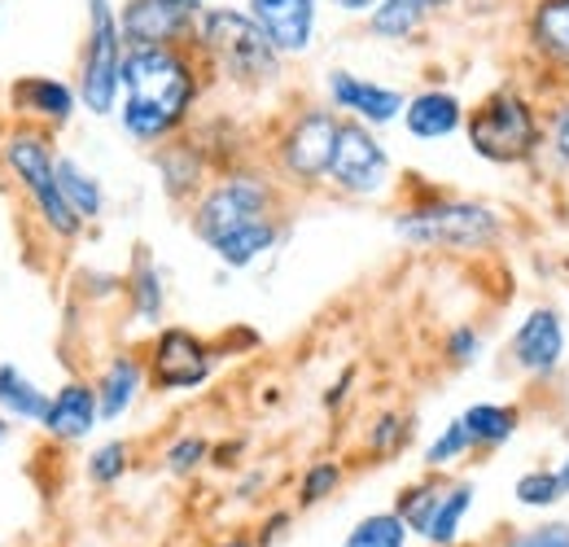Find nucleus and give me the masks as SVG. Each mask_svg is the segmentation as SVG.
<instances>
[{
  "instance_id": "7ed1b4c3",
  "label": "nucleus",
  "mask_w": 569,
  "mask_h": 547,
  "mask_svg": "<svg viewBox=\"0 0 569 547\" xmlns=\"http://www.w3.org/2000/svg\"><path fill=\"white\" fill-rule=\"evenodd\" d=\"M193 44L214 62L219 74H228L241 88H263L281 74V49L272 44V36L250 18V9H202L198 13V31Z\"/></svg>"
},
{
  "instance_id": "6e6552de",
  "label": "nucleus",
  "mask_w": 569,
  "mask_h": 547,
  "mask_svg": "<svg viewBox=\"0 0 569 547\" xmlns=\"http://www.w3.org/2000/svg\"><path fill=\"white\" fill-rule=\"evenodd\" d=\"M338 132H342L338 110H329V106L302 110V115L281 132V140H277L281 171L293 180V185H320V180H329L333 149H338Z\"/></svg>"
},
{
  "instance_id": "c85d7f7f",
  "label": "nucleus",
  "mask_w": 569,
  "mask_h": 547,
  "mask_svg": "<svg viewBox=\"0 0 569 547\" xmlns=\"http://www.w3.org/2000/svg\"><path fill=\"white\" fill-rule=\"evenodd\" d=\"M132 298H137V320H158L162 316V276L144 259L132 276Z\"/></svg>"
},
{
  "instance_id": "c756f323",
  "label": "nucleus",
  "mask_w": 569,
  "mask_h": 547,
  "mask_svg": "<svg viewBox=\"0 0 569 547\" xmlns=\"http://www.w3.org/2000/svg\"><path fill=\"white\" fill-rule=\"evenodd\" d=\"M123 474H128V442H106L88 456V478L97 486H114Z\"/></svg>"
},
{
  "instance_id": "2f4dec72",
  "label": "nucleus",
  "mask_w": 569,
  "mask_h": 547,
  "mask_svg": "<svg viewBox=\"0 0 569 547\" xmlns=\"http://www.w3.org/2000/svg\"><path fill=\"white\" fill-rule=\"evenodd\" d=\"M408 434H412V425H408L403 416L386 411V416H377V425H372L368 442H372V451H377V456H390V451H399V447L408 442Z\"/></svg>"
},
{
  "instance_id": "ddd939ff",
  "label": "nucleus",
  "mask_w": 569,
  "mask_h": 547,
  "mask_svg": "<svg viewBox=\"0 0 569 547\" xmlns=\"http://www.w3.org/2000/svg\"><path fill=\"white\" fill-rule=\"evenodd\" d=\"M250 18L272 36V44L284 58H298L316 40V13L320 0H246Z\"/></svg>"
},
{
  "instance_id": "f704fd0d",
  "label": "nucleus",
  "mask_w": 569,
  "mask_h": 547,
  "mask_svg": "<svg viewBox=\"0 0 569 547\" xmlns=\"http://www.w3.org/2000/svg\"><path fill=\"white\" fill-rule=\"evenodd\" d=\"M508 547H569V521H552V526H539L530 535H521L517 544Z\"/></svg>"
},
{
  "instance_id": "2eb2a0df",
  "label": "nucleus",
  "mask_w": 569,
  "mask_h": 547,
  "mask_svg": "<svg viewBox=\"0 0 569 547\" xmlns=\"http://www.w3.org/2000/svg\"><path fill=\"white\" fill-rule=\"evenodd\" d=\"M561 355H566V329H561V316H557V311H548V307L530 311V316L521 320L517 338H512V359H517L526 372L548 377V372L561 364Z\"/></svg>"
},
{
  "instance_id": "4c0bfd02",
  "label": "nucleus",
  "mask_w": 569,
  "mask_h": 547,
  "mask_svg": "<svg viewBox=\"0 0 569 547\" xmlns=\"http://www.w3.org/2000/svg\"><path fill=\"white\" fill-rule=\"evenodd\" d=\"M329 9H338V13H347V18H368L381 0H325Z\"/></svg>"
},
{
  "instance_id": "37998d69",
  "label": "nucleus",
  "mask_w": 569,
  "mask_h": 547,
  "mask_svg": "<svg viewBox=\"0 0 569 547\" xmlns=\"http://www.w3.org/2000/svg\"><path fill=\"white\" fill-rule=\"evenodd\" d=\"M561 486H566V490H569V460H566V465H561Z\"/></svg>"
},
{
  "instance_id": "b1692460",
  "label": "nucleus",
  "mask_w": 569,
  "mask_h": 547,
  "mask_svg": "<svg viewBox=\"0 0 569 547\" xmlns=\"http://www.w3.org/2000/svg\"><path fill=\"white\" fill-rule=\"evenodd\" d=\"M469 504H473V490H469V486H451V490H442V499H438V508H433V517H429V526H426L429 544L433 547L456 544Z\"/></svg>"
},
{
  "instance_id": "a878e982",
  "label": "nucleus",
  "mask_w": 569,
  "mask_h": 547,
  "mask_svg": "<svg viewBox=\"0 0 569 547\" xmlns=\"http://www.w3.org/2000/svg\"><path fill=\"white\" fill-rule=\"evenodd\" d=\"M403 544H408V521L399 513L363 517L356 530L347 535V547H403Z\"/></svg>"
},
{
  "instance_id": "4be33fe9",
  "label": "nucleus",
  "mask_w": 569,
  "mask_h": 547,
  "mask_svg": "<svg viewBox=\"0 0 569 547\" xmlns=\"http://www.w3.org/2000/svg\"><path fill=\"white\" fill-rule=\"evenodd\" d=\"M460 420L473 447H503L517 434V411L499 408V404H473Z\"/></svg>"
},
{
  "instance_id": "9d476101",
  "label": "nucleus",
  "mask_w": 569,
  "mask_h": 547,
  "mask_svg": "<svg viewBox=\"0 0 569 547\" xmlns=\"http://www.w3.org/2000/svg\"><path fill=\"white\" fill-rule=\"evenodd\" d=\"M211 346L202 338H193L189 329H162L153 338L149 377H153L158 390H198L211 377Z\"/></svg>"
},
{
  "instance_id": "6ab92c4d",
  "label": "nucleus",
  "mask_w": 569,
  "mask_h": 547,
  "mask_svg": "<svg viewBox=\"0 0 569 547\" xmlns=\"http://www.w3.org/2000/svg\"><path fill=\"white\" fill-rule=\"evenodd\" d=\"M144 368L137 355H114L110 368L97 381V399H101V420H119L123 411L132 408V399L141 395Z\"/></svg>"
},
{
  "instance_id": "c03bdc74",
  "label": "nucleus",
  "mask_w": 569,
  "mask_h": 547,
  "mask_svg": "<svg viewBox=\"0 0 569 547\" xmlns=\"http://www.w3.org/2000/svg\"><path fill=\"white\" fill-rule=\"evenodd\" d=\"M228 547H246V544H228Z\"/></svg>"
},
{
  "instance_id": "f03ea898",
  "label": "nucleus",
  "mask_w": 569,
  "mask_h": 547,
  "mask_svg": "<svg viewBox=\"0 0 569 547\" xmlns=\"http://www.w3.org/2000/svg\"><path fill=\"white\" fill-rule=\"evenodd\" d=\"M193 232L228 268H250L277 246V193L254 171L214 180L193 210Z\"/></svg>"
},
{
  "instance_id": "cd10ccee",
  "label": "nucleus",
  "mask_w": 569,
  "mask_h": 547,
  "mask_svg": "<svg viewBox=\"0 0 569 547\" xmlns=\"http://www.w3.org/2000/svg\"><path fill=\"white\" fill-rule=\"evenodd\" d=\"M561 495H566L561 474H548V469H535V474H526V478L517 481V504H526V508H548Z\"/></svg>"
},
{
  "instance_id": "a211bd4d",
  "label": "nucleus",
  "mask_w": 569,
  "mask_h": 547,
  "mask_svg": "<svg viewBox=\"0 0 569 547\" xmlns=\"http://www.w3.org/2000/svg\"><path fill=\"white\" fill-rule=\"evenodd\" d=\"M526 36L543 67L569 74V0H539L530 9Z\"/></svg>"
},
{
  "instance_id": "0eeeda50",
  "label": "nucleus",
  "mask_w": 569,
  "mask_h": 547,
  "mask_svg": "<svg viewBox=\"0 0 569 547\" xmlns=\"http://www.w3.org/2000/svg\"><path fill=\"white\" fill-rule=\"evenodd\" d=\"M395 232L426 250H487L499 241L503 223L482 202H429L399 215Z\"/></svg>"
},
{
  "instance_id": "e433bc0d",
  "label": "nucleus",
  "mask_w": 569,
  "mask_h": 547,
  "mask_svg": "<svg viewBox=\"0 0 569 547\" xmlns=\"http://www.w3.org/2000/svg\"><path fill=\"white\" fill-rule=\"evenodd\" d=\"M552 149L561 162H569V101L557 106V115H552Z\"/></svg>"
},
{
  "instance_id": "72a5a7b5",
  "label": "nucleus",
  "mask_w": 569,
  "mask_h": 547,
  "mask_svg": "<svg viewBox=\"0 0 569 547\" xmlns=\"http://www.w3.org/2000/svg\"><path fill=\"white\" fill-rule=\"evenodd\" d=\"M207 438H180V442H171L167 447V469L171 474H193L202 460H207Z\"/></svg>"
},
{
  "instance_id": "79ce46f5",
  "label": "nucleus",
  "mask_w": 569,
  "mask_h": 547,
  "mask_svg": "<svg viewBox=\"0 0 569 547\" xmlns=\"http://www.w3.org/2000/svg\"><path fill=\"white\" fill-rule=\"evenodd\" d=\"M4 438H9V420H4V411H0V447H4Z\"/></svg>"
},
{
  "instance_id": "412c9836",
  "label": "nucleus",
  "mask_w": 569,
  "mask_h": 547,
  "mask_svg": "<svg viewBox=\"0 0 569 547\" xmlns=\"http://www.w3.org/2000/svg\"><path fill=\"white\" fill-rule=\"evenodd\" d=\"M429 9L421 0H381L368 13V36L377 40H412L426 27Z\"/></svg>"
},
{
  "instance_id": "58836bf2",
  "label": "nucleus",
  "mask_w": 569,
  "mask_h": 547,
  "mask_svg": "<svg viewBox=\"0 0 569 547\" xmlns=\"http://www.w3.org/2000/svg\"><path fill=\"white\" fill-rule=\"evenodd\" d=\"M284 521H289V517H284V513H277V517H272V526H268V530H263V544H268V539H277V535H281V530H284Z\"/></svg>"
},
{
  "instance_id": "f3484780",
  "label": "nucleus",
  "mask_w": 569,
  "mask_h": 547,
  "mask_svg": "<svg viewBox=\"0 0 569 547\" xmlns=\"http://www.w3.org/2000/svg\"><path fill=\"white\" fill-rule=\"evenodd\" d=\"M403 128H408L412 140H442L465 128V106H460L456 92L426 88V92L408 97V106H403Z\"/></svg>"
},
{
  "instance_id": "473e14b6",
  "label": "nucleus",
  "mask_w": 569,
  "mask_h": 547,
  "mask_svg": "<svg viewBox=\"0 0 569 547\" xmlns=\"http://www.w3.org/2000/svg\"><path fill=\"white\" fill-rule=\"evenodd\" d=\"M338 481H342V469H338V465H329V460L311 465L307 478H302V504H320L325 495L338 490Z\"/></svg>"
},
{
  "instance_id": "39448f33",
  "label": "nucleus",
  "mask_w": 569,
  "mask_h": 547,
  "mask_svg": "<svg viewBox=\"0 0 569 547\" xmlns=\"http://www.w3.org/2000/svg\"><path fill=\"white\" fill-rule=\"evenodd\" d=\"M465 132H469V149L496 167L530 162L543 145L539 110L517 88H499L482 106H473V115L465 119Z\"/></svg>"
},
{
  "instance_id": "c9c22d12",
  "label": "nucleus",
  "mask_w": 569,
  "mask_h": 547,
  "mask_svg": "<svg viewBox=\"0 0 569 547\" xmlns=\"http://www.w3.org/2000/svg\"><path fill=\"white\" fill-rule=\"evenodd\" d=\"M478 334H473V329H456V334H451V338H447V355H451V359H456V364H469V359H473V355H478Z\"/></svg>"
},
{
  "instance_id": "5701e85b",
  "label": "nucleus",
  "mask_w": 569,
  "mask_h": 547,
  "mask_svg": "<svg viewBox=\"0 0 569 547\" xmlns=\"http://www.w3.org/2000/svg\"><path fill=\"white\" fill-rule=\"evenodd\" d=\"M58 180H62V193H67V202H71V210L83 223L101 215L106 198H101V185L92 180V171H83L74 158H62V153H58Z\"/></svg>"
},
{
  "instance_id": "9b49d317",
  "label": "nucleus",
  "mask_w": 569,
  "mask_h": 547,
  "mask_svg": "<svg viewBox=\"0 0 569 547\" xmlns=\"http://www.w3.org/2000/svg\"><path fill=\"white\" fill-rule=\"evenodd\" d=\"M325 88H329V101H333V110L351 115V119L368 123V128H381V123H395V119H403V106H408V97H403L399 88H386V83L359 79L356 70H342V67L329 70Z\"/></svg>"
},
{
  "instance_id": "a19ab883",
  "label": "nucleus",
  "mask_w": 569,
  "mask_h": 547,
  "mask_svg": "<svg viewBox=\"0 0 569 547\" xmlns=\"http://www.w3.org/2000/svg\"><path fill=\"white\" fill-rule=\"evenodd\" d=\"M429 13H438V9H447V4H456V0H421Z\"/></svg>"
},
{
  "instance_id": "1a4fd4ad",
  "label": "nucleus",
  "mask_w": 569,
  "mask_h": 547,
  "mask_svg": "<svg viewBox=\"0 0 569 547\" xmlns=\"http://www.w3.org/2000/svg\"><path fill=\"white\" fill-rule=\"evenodd\" d=\"M329 185L351 193V198H372L390 185V153L386 145L372 137L368 123L342 119L338 149H333V167H329Z\"/></svg>"
},
{
  "instance_id": "20e7f679",
  "label": "nucleus",
  "mask_w": 569,
  "mask_h": 547,
  "mask_svg": "<svg viewBox=\"0 0 569 547\" xmlns=\"http://www.w3.org/2000/svg\"><path fill=\"white\" fill-rule=\"evenodd\" d=\"M0 158H4L9 176L18 180V189L31 198L36 215H40V223H44L53 237H62V241L79 237L83 219L74 215L71 202H67V193H62V180H58V153H53L49 137L36 132V128H18V132L4 137Z\"/></svg>"
},
{
  "instance_id": "7c9ffc66",
  "label": "nucleus",
  "mask_w": 569,
  "mask_h": 547,
  "mask_svg": "<svg viewBox=\"0 0 569 547\" xmlns=\"http://www.w3.org/2000/svg\"><path fill=\"white\" fill-rule=\"evenodd\" d=\"M473 442H469V434H465V420H451L433 442H429L426 451V465L429 469H442V465H451V460H460L465 451H469Z\"/></svg>"
},
{
  "instance_id": "393cba45",
  "label": "nucleus",
  "mask_w": 569,
  "mask_h": 547,
  "mask_svg": "<svg viewBox=\"0 0 569 547\" xmlns=\"http://www.w3.org/2000/svg\"><path fill=\"white\" fill-rule=\"evenodd\" d=\"M158 167H162V185H167L171 198H184V193L198 189V180H202V158H198V149H189V145L167 149V153L158 158Z\"/></svg>"
},
{
  "instance_id": "bb28decb",
  "label": "nucleus",
  "mask_w": 569,
  "mask_h": 547,
  "mask_svg": "<svg viewBox=\"0 0 569 547\" xmlns=\"http://www.w3.org/2000/svg\"><path fill=\"white\" fill-rule=\"evenodd\" d=\"M438 499H442V490L438 486H408L403 495H399V517L408 521V530H417V535H426L429 517H433V508H438Z\"/></svg>"
},
{
  "instance_id": "423d86ee",
  "label": "nucleus",
  "mask_w": 569,
  "mask_h": 547,
  "mask_svg": "<svg viewBox=\"0 0 569 547\" xmlns=\"http://www.w3.org/2000/svg\"><path fill=\"white\" fill-rule=\"evenodd\" d=\"M123 58L128 40L119 27V9L110 0H88V36L79 58V101L88 115H114L123 97Z\"/></svg>"
},
{
  "instance_id": "aec40b11",
  "label": "nucleus",
  "mask_w": 569,
  "mask_h": 547,
  "mask_svg": "<svg viewBox=\"0 0 569 547\" xmlns=\"http://www.w3.org/2000/svg\"><path fill=\"white\" fill-rule=\"evenodd\" d=\"M0 411L13 420H44L49 395L13 364H0Z\"/></svg>"
},
{
  "instance_id": "dca6fc26",
  "label": "nucleus",
  "mask_w": 569,
  "mask_h": 547,
  "mask_svg": "<svg viewBox=\"0 0 569 547\" xmlns=\"http://www.w3.org/2000/svg\"><path fill=\"white\" fill-rule=\"evenodd\" d=\"M101 420V399H97V386H83V381H67L53 399H49V411H44V429L62 442H79L92 434V425Z\"/></svg>"
},
{
  "instance_id": "f257e3e1",
  "label": "nucleus",
  "mask_w": 569,
  "mask_h": 547,
  "mask_svg": "<svg viewBox=\"0 0 569 547\" xmlns=\"http://www.w3.org/2000/svg\"><path fill=\"white\" fill-rule=\"evenodd\" d=\"M198 101V70L184 44H149L128 49L123 58V97L119 123L141 145H158L184 128Z\"/></svg>"
},
{
  "instance_id": "f8f14e48",
  "label": "nucleus",
  "mask_w": 569,
  "mask_h": 547,
  "mask_svg": "<svg viewBox=\"0 0 569 547\" xmlns=\"http://www.w3.org/2000/svg\"><path fill=\"white\" fill-rule=\"evenodd\" d=\"M119 27L128 49H149V44H189L198 31V13H184L167 0H128L119 9Z\"/></svg>"
},
{
  "instance_id": "4468645a",
  "label": "nucleus",
  "mask_w": 569,
  "mask_h": 547,
  "mask_svg": "<svg viewBox=\"0 0 569 547\" xmlns=\"http://www.w3.org/2000/svg\"><path fill=\"white\" fill-rule=\"evenodd\" d=\"M9 106H13L18 115L44 123V128H62V123L74 115L79 97H74L71 83H62V79H49V74H22V79L9 83Z\"/></svg>"
},
{
  "instance_id": "ea45409f",
  "label": "nucleus",
  "mask_w": 569,
  "mask_h": 547,
  "mask_svg": "<svg viewBox=\"0 0 569 547\" xmlns=\"http://www.w3.org/2000/svg\"><path fill=\"white\" fill-rule=\"evenodd\" d=\"M167 4H176V9H184V13H202V9H207V0H167Z\"/></svg>"
}]
</instances>
